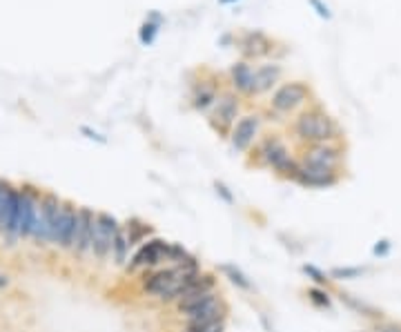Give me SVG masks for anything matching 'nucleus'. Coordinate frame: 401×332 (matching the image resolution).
<instances>
[{"label":"nucleus","mask_w":401,"mask_h":332,"mask_svg":"<svg viewBox=\"0 0 401 332\" xmlns=\"http://www.w3.org/2000/svg\"><path fill=\"white\" fill-rule=\"evenodd\" d=\"M250 163L259 165V168L272 170L277 176L288 178V181H294V176L301 168L299 159H294L290 154V147L286 145V141H283L279 134L261 136L255 143V147L250 149Z\"/></svg>","instance_id":"nucleus-1"},{"label":"nucleus","mask_w":401,"mask_h":332,"mask_svg":"<svg viewBox=\"0 0 401 332\" xmlns=\"http://www.w3.org/2000/svg\"><path fill=\"white\" fill-rule=\"evenodd\" d=\"M292 134L304 147L316 143H339L341 127L321 105H310L294 119Z\"/></svg>","instance_id":"nucleus-2"},{"label":"nucleus","mask_w":401,"mask_h":332,"mask_svg":"<svg viewBox=\"0 0 401 332\" xmlns=\"http://www.w3.org/2000/svg\"><path fill=\"white\" fill-rule=\"evenodd\" d=\"M312 98V87L304 80H288L270 94V109L274 114H294Z\"/></svg>","instance_id":"nucleus-3"},{"label":"nucleus","mask_w":401,"mask_h":332,"mask_svg":"<svg viewBox=\"0 0 401 332\" xmlns=\"http://www.w3.org/2000/svg\"><path fill=\"white\" fill-rule=\"evenodd\" d=\"M239 112H241L239 96L234 92H221L219 101H216V105L212 107V112L208 116V123L221 139H228L234 123L241 119Z\"/></svg>","instance_id":"nucleus-4"},{"label":"nucleus","mask_w":401,"mask_h":332,"mask_svg":"<svg viewBox=\"0 0 401 332\" xmlns=\"http://www.w3.org/2000/svg\"><path fill=\"white\" fill-rule=\"evenodd\" d=\"M346 159V147L339 143H316L306 145L299 156L301 165H312V168H326V170H341V163Z\"/></svg>","instance_id":"nucleus-5"},{"label":"nucleus","mask_w":401,"mask_h":332,"mask_svg":"<svg viewBox=\"0 0 401 332\" xmlns=\"http://www.w3.org/2000/svg\"><path fill=\"white\" fill-rule=\"evenodd\" d=\"M121 230L119 219L109 212H96V221H94V237H92V255L98 261H105L112 257V243L116 232Z\"/></svg>","instance_id":"nucleus-6"},{"label":"nucleus","mask_w":401,"mask_h":332,"mask_svg":"<svg viewBox=\"0 0 401 332\" xmlns=\"http://www.w3.org/2000/svg\"><path fill=\"white\" fill-rule=\"evenodd\" d=\"M41 190L29 183L18 188V212H16V225H14V239H29L31 235V223H33V212H36L41 203Z\"/></svg>","instance_id":"nucleus-7"},{"label":"nucleus","mask_w":401,"mask_h":332,"mask_svg":"<svg viewBox=\"0 0 401 332\" xmlns=\"http://www.w3.org/2000/svg\"><path fill=\"white\" fill-rule=\"evenodd\" d=\"M165 247L167 241L152 237L145 243H141V247L132 255V259H127L125 263V272H139V270H154L165 261Z\"/></svg>","instance_id":"nucleus-8"},{"label":"nucleus","mask_w":401,"mask_h":332,"mask_svg":"<svg viewBox=\"0 0 401 332\" xmlns=\"http://www.w3.org/2000/svg\"><path fill=\"white\" fill-rule=\"evenodd\" d=\"M261 125H263V119L259 114L241 116V119L234 123L228 136L232 149H237V152H250V149L255 147V143L261 139Z\"/></svg>","instance_id":"nucleus-9"},{"label":"nucleus","mask_w":401,"mask_h":332,"mask_svg":"<svg viewBox=\"0 0 401 332\" xmlns=\"http://www.w3.org/2000/svg\"><path fill=\"white\" fill-rule=\"evenodd\" d=\"M237 49L241 52L243 60H259L274 52V41L261 29H247L237 38Z\"/></svg>","instance_id":"nucleus-10"},{"label":"nucleus","mask_w":401,"mask_h":332,"mask_svg":"<svg viewBox=\"0 0 401 332\" xmlns=\"http://www.w3.org/2000/svg\"><path fill=\"white\" fill-rule=\"evenodd\" d=\"M76 223H78V210L74 203L63 201L60 214L52 227V243L65 250H72L74 245V235H76Z\"/></svg>","instance_id":"nucleus-11"},{"label":"nucleus","mask_w":401,"mask_h":332,"mask_svg":"<svg viewBox=\"0 0 401 332\" xmlns=\"http://www.w3.org/2000/svg\"><path fill=\"white\" fill-rule=\"evenodd\" d=\"M341 181V172L339 170H326V168H312V165H301L294 183H299L301 188L308 190H328L334 188Z\"/></svg>","instance_id":"nucleus-12"},{"label":"nucleus","mask_w":401,"mask_h":332,"mask_svg":"<svg viewBox=\"0 0 401 332\" xmlns=\"http://www.w3.org/2000/svg\"><path fill=\"white\" fill-rule=\"evenodd\" d=\"M16 212H18V188L0 178V232L14 239Z\"/></svg>","instance_id":"nucleus-13"},{"label":"nucleus","mask_w":401,"mask_h":332,"mask_svg":"<svg viewBox=\"0 0 401 332\" xmlns=\"http://www.w3.org/2000/svg\"><path fill=\"white\" fill-rule=\"evenodd\" d=\"M94 221H96L94 210H90V208L78 210V223H76V235H74V245H72V250L78 257H85L87 252H92Z\"/></svg>","instance_id":"nucleus-14"},{"label":"nucleus","mask_w":401,"mask_h":332,"mask_svg":"<svg viewBox=\"0 0 401 332\" xmlns=\"http://www.w3.org/2000/svg\"><path fill=\"white\" fill-rule=\"evenodd\" d=\"M283 78V65L281 63H263L255 68V90L252 96H263L267 92H274Z\"/></svg>","instance_id":"nucleus-15"},{"label":"nucleus","mask_w":401,"mask_h":332,"mask_svg":"<svg viewBox=\"0 0 401 332\" xmlns=\"http://www.w3.org/2000/svg\"><path fill=\"white\" fill-rule=\"evenodd\" d=\"M228 76H230V85H232L234 94L252 96V90H255V68L247 60L241 58L237 63H232Z\"/></svg>","instance_id":"nucleus-16"},{"label":"nucleus","mask_w":401,"mask_h":332,"mask_svg":"<svg viewBox=\"0 0 401 332\" xmlns=\"http://www.w3.org/2000/svg\"><path fill=\"white\" fill-rule=\"evenodd\" d=\"M219 94H221V87L216 80H198L194 90H192V107L200 114L205 112H212V107L219 101Z\"/></svg>","instance_id":"nucleus-17"},{"label":"nucleus","mask_w":401,"mask_h":332,"mask_svg":"<svg viewBox=\"0 0 401 332\" xmlns=\"http://www.w3.org/2000/svg\"><path fill=\"white\" fill-rule=\"evenodd\" d=\"M221 299V294H216L214 292H203V294H192V296H186V299H181V301L176 304V312L181 314V317H196V314L200 312H205L208 308H212L216 301Z\"/></svg>","instance_id":"nucleus-18"},{"label":"nucleus","mask_w":401,"mask_h":332,"mask_svg":"<svg viewBox=\"0 0 401 332\" xmlns=\"http://www.w3.org/2000/svg\"><path fill=\"white\" fill-rule=\"evenodd\" d=\"M341 299V304L348 308V310H353L357 314H361V317H368V319H373V321H381L383 319V312L375 306H370L368 301H363V299L359 296H353V294H348V292H341L339 294Z\"/></svg>","instance_id":"nucleus-19"},{"label":"nucleus","mask_w":401,"mask_h":332,"mask_svg":"<svg viewBox=\"0 0 401 332\" xmlns=\"http://www.w3.org/2000/svg\"><path fill=\"white\" fill-rule=\"evenodd\" d=\"M123 232L129 241V245H137V243H145L147 239L154 237V230L149 223L141 221V219H127L123 223Z\"/></svg>","instance_id":"nucleus-20"},{"label":"nucleus","mask_w":401,"mask_h":332,"mask_svg":"<svg viewBox=\"0 0 401 332\" xmlns=\"http://www.w3.org/2000/svg\"><path fill=\"white\" fill-rule=\"evenodd\" d=\"M161 25H163V16L159 14V11H152V16H149V18L141 25V29H139V41H141V45H145V47H149L154 41H156V36H159V31H161Z\"/></svg>","instance_id":"nucleus-21"},{"label":"nucleus","mask_w":401,"mask_h":332,"mask_svg":"<svg viewBox=\"0 0 401 332\" xmlns=\"http://www.w3.org/2000/svg\"><path fill=\"white\" fill-rule=\"evenodd\" d=\"M129 241L125 237V232H123V225L121 230L116 232V237H114V243H112V261L116 265H123L125 268V263H127V257H129Z\"/></svg>","instance_id":"nucleus-22"},{"label":"nucleus","mask_w":401,"mask_h":332,"mask_svg":"<svg viewBox=\"0 0 401 332\" xmlns=\"http://www.w3.org/2000/svg\"><path fill=\"white\" fill-rule=\"evenodd\" d=\"M221 272L230 279V284H234L237 288H241V290H250V288H252V284L247 281V277L239 268H234V265H221Z\"/></svg>","instance_id":"nucleus-23"},{"label":"nucleus","mask_w":401,"mask_h":332,"mask_svg":"<svg viewBox=\"0 0 401 332\" xmlns=\"http://www.w3.org/2000/svg\"><path fill=\"white\" fill-rule=\"evenodd\" d=\"M308 299H310V304L316 306V308H326V310L332 308V299H330V294H328L326 290H321L319 286H314V288L308 290Z\"/></svg>","instance_id":"nucleus-24"},{"label":"nucleus","mask_w":401,"mask_h":332,"mask_svg":"<svg viewBox=\"0 0 401 332\" xmlns=\"http://www.w3.org/2000/svg\"><path fill=\"white\" fill-rule=\"evenodd\" d=\"M304 272L314 281L316 286L319 288H328L330 286V279H328V274L326 272H321L319 268H316V265H304Z\"/></svg>","instance_id":"nucleus-25"},{"label":"nucleus","mask_w":401,"mask_h":332,"mask_svg":"<svg viewBox=\"0 0 401 332\" xmlns=\"http://www.w3.org/2000/svg\"><path fill=\"white\" fill-rule=\"evenodd\" d=\"M365 272V268H334L332 270V277L334 279H359L361 274Z\"/></svg>","instance_id":"nucleus-26"},{"label":"nucleus","mask_w":401,"mask_h":332,"mask_svg":"<svg viewBox=\"0 0 401 332\" xmlns=\"http://www.w3.org/2000/svg\"><path fill=\"white\" fill-rule=\"evenodd\" d=\"M310 3V7L316 11V16H319V18H324V21H330L332 18V11H330V7L324 3V0H308Z\"/></svg>","instance_id":"nucleus-27"},{"label":"nucleus","mask_w":401,"mask_h":332,"mask_svg":"<svg viewBox=\"0 0 401 332\" xmlns=\"http://www.w3.org/2000/svg\"><path fill=\"white\" fill-rule=\"evenodd\" d=\"M390 247H392V243H390L388 239H381V241H377V243H375V247H373V255H375V257H388Z\"/></svg>","instance_id":"nucleus-28"},{"label":"nucleus","mask_w":401,"mask_h":332,"mask_svg":"<svg viewBox=\"0 0 401 332\" xmlns=\"http://www.w3.org/2000/svg\"><path fill=\"white\" fill-rule=\"evenodd\" d=\"M375 332H401V323H392V321H377L375 323Z\"/></svg>","instance_id":"nucleus-29"},{"label":"nucleus","mask_w":401,"mask_h":332,"mask_svg":"<svg viewBox=\"0 0 401 332\" xmlns=\"http://www.w3.org/2000/svg\"><path fill=\"white\" fill-rule=\"evenodd\" d=\"M216 192H219V194H221V196L225 198L228 203H234V196H232V194L228 192V188H225L223 183H216Z\"/></svg>","instance_id":"nucleus-30"},{"label":"nucleus","mask_w":401,"mask_h":332,"mask_svg":"<svg viewBox=\"0 0 401 332\" xmlns=\"http://www.w3.org/2000/svg\"><path fill=\"white\" fill-rule=\"evenodd\" d=\"M80 132L82 134H87V139H92V141H100V143H105V139L100 136V134H96L94 129H90V127H80Z\"/></svg>","instance_id":"nucleus-31"},{"label":"nucleus","mask_w":401,"mask_h":332,"mask_svg":"<svg viewBox=\"0 0 401 332\" xmlns=\"http://www.w3.org/2000/svg\"><path fill=\"white\" fill-rule=\"evenodd\" d=\"M9 284V277H3V274H0V288H5Z\"/></svg>","instance_id":"nucleus-32"},{"label":"nucleus","mask_w":401,"mask_h":332,"mask_svg":"<svg viewBox=\"0 0 401 332\" xmlns=\"http://www.w3.org/2000/svg\"><path fill=\"white\" fill-rule=\"evenodd\" d=\"M221 5H232V3H237V0H219Z\"/></svg>","instance_id":"nucleus-33"},{"label":"nucleus","mask_w":401,"mask_h":332,"mask_svg":"<svg viewBox=\"0 0 401 332\" xmlns=\"http://www.w3.org/2000/svg\"><path fill=\"white\" fill-rule=\"evenodd\" d=\"M181 332H198V330H192V328H188V326H186V328H183Z\"/></svg>","instance_id":"nucleus-34"}]
</instances>
